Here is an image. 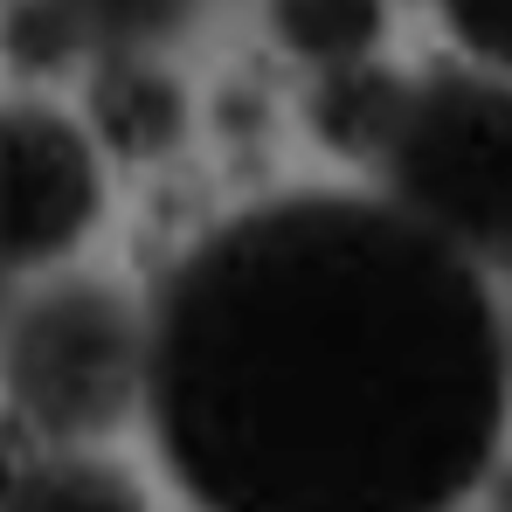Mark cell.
<instances>
[{
	"label": "cell",
	"instance_id": "3957f363",
	"mask_svg": "<svg viewBox=\"0 0 512 512\" xmlns=\"http://www.w3.org/2000/svg\"><path fill=\"white\" fill-rule=\"evenodd\" d=\"M0 374L21 423L49 443L104 436L146 388V319L125 291L63 277L0 319Z\"/></svg>",
	"mask_w": 512,
	"mask_h": 512
},
{
	"label": "cell",
	"instance_id": "7a4b0ae2",
	"mask_svg": "<svg viewBox=\"0 0 512 512\" xmlns=\"http://www.w3.org/2000/svg\"><path fill=\"white\" fill-rule=\"evenodd\" d=\"M374 167L388 173L395 208L429 222L443 243L512 263V84L478 70L402 84Z\"/></svg>",
	"mask_w": 512,
	"mask_h": 512
},
{
	"label": "cell",
	"instance_id": "277c9868",
	"mask_svg": "<svg viewBox=\"0 0 512 512\" xmlns=\"http://www.w3.org/2000/svg\"><path fill=\"white\" fill-rule=\"evenodd\" d=\"M97 222V153L42 104L0 111V270H28L77 250Z\"/></svg>",
	"mask_w": 512,
	"mask_h": 512
},
{
	"label": "cell",
	"instance_id": "4fadbf2b",
	"mask_svg": "<svg viewBox=\"0 0 512 512\" xmlns=\"http://www.w3.org/2000/svg\"><path fill=\"white\" fill-rule=\"evenodd\" d=\"M506 367H512V333H506Z\"/></svg>",
	"mask_w": 512,
	"mask_h": 512
},
{
	"label": "cell",
	"instance_id": "ba28073f",
	"mask_svg": "<svg viewBox=\"0 0 512 512\" xmlns=\"http://www.w3.org/2000/svg\"><path fill=\"white\" fill-rule=\"evenodd\" d=\"M0 506H139V485L118 471V464H97V457H28L7 471L0 485Z\"/></svg>",
	"mask_w": 512,
	"mask_h": 512
},
{
	"label": "cell",
	"instance_id": "8992f818",
	"mask_svg": "<svg viewBox=\"0 0 512 512\" xmlns=\"http://www.w3.org/2000/svg\"><path fill=\"white\" fill-rule=\"evenodd\" d=\"M395 104H402V77H388L367 56H353V63H326V84L312 90V125H319V139L333 153L374 160L388 125H395Z\"/></svg>",
	"mask_w": 512,
	"mask_h": 512
},
{
	"label": "cell",
	"instance_id": "9c48e42d",
	"mask_svg": "<svg viewBox=\"0 0 512 512\" xmlns=\"http://www.w3.org/2000/svg\"><path fill=\"white\" fill-rule=\"evenodd\" d=\"M49 7L70 21L77 49H153L180 35L194 14V0H49Z\"/></svg>",
	"mask_w": 512,
	"mask_h": 512
},
{
	"label": "cell",
	"instance_id": "30bf717a",
	"mask_svg": "<svg viewBox=\"0 0 512 512\" xmlns=\"http://www.w3.org/2000/svg\"><path fill=\"white\" fill-rule=\"evenodd\" d=\"M0 42H7V56H14L21 70H56V63L77 56V35H70V21H63L49 0H21V7L7 14Z\"/></svg>",
	"mask_w": 512,
	"mask_h": 512
},
{
	"label": "cell",
	"instance_id": "5b68a950",
	"mask_svg": "<svg viewBox=\"0 0 512 512\" xmlns=\"http://www.w3.org/2000/svg\"><path fill=\"white\" fill-rule=\"evenodd\" d=\"M90 125L111 153L125 160H153L173 153L187 132V97L167 70L139 63V49H104V70L90 84Z\"/></svg>",
	"mask_w": 512,
	"mask_h": 512
},
{
	"label": "cell",
	"instance_id": "52a82bcc",
	"mask_svg": "<svg viewBox=\"0 0 512 512\" xmlns=\"http://www.w3.org/2000/svg\"><path fill=\"white\" fill-rule=\"evenodd\" d=\"M388 0H270V28L305 63H353L381 42Z\"/></svg>",
	"mask_w": 512,
	"mask_h": 512
},
{
	"label": "cell",
	"instance_id": "6da1fadb",
	"mask_svg": "<svg viewBox=\"0 0 512 512\" xmlns=\"http://www.w3.org/2000/svg\"><path fill=\"white\" fill-rule=\"evenodd\" d=\"M506 319L478 256L395 201L291 194L222 222L146 319V416L229 512L464 499L506 436Z\"/></svg>",
	"mask_w": 512,
	"mask_h": 512
},
{
	"label": "cell",
	"instance_id": "8fae6325",
	"mask_svg": "<svg viewBox=\"0 0 512 512\" xmlns=\"http://www.w3.org/2000/svg\"><path fill=\"white\" fill-rule=\"evenodd\" d=\"M443 21L457 28L471 56L512 70V0H443Z\"/></svg>",
	"mask_w": 512,
	"mask_h": 512
},
{
	"label": "cell",
	"instance_id": "7c38bea8",
	"mask_svg": "<svg viewBox=\"0 0 512 512\" xmlns=\"http://www.w3.org/2000/svg\"><path fill=\"white\" fill-rule=\"evenodd\" d=\"M0 319H7V270H0Z\"/></svg>",
	"mask_w": 512,
	"mask_h": 512
}]
</instances>
